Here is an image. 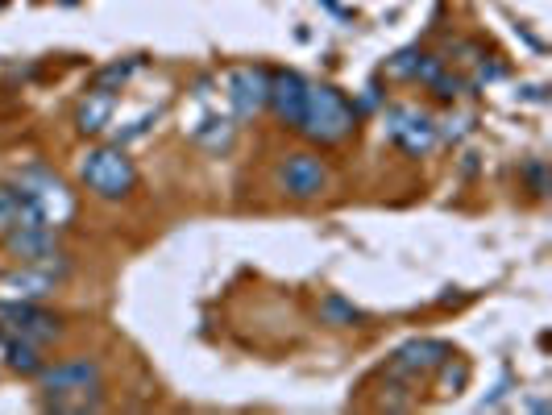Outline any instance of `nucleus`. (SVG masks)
I'll use <instances>...</instances> for the list:
<instances>
[{"label": "nucleus", "instance_id": "nucleus-1", "mask_svg": "<svg viewBox=\"0 0 552 415\" xmlns=\"http://www.w3.org/2000/svg\"><path fill=\"white\" fill-rule=\"evenodd\" d=\"M353 121H357L353 108L337 88L308 83V104H303V121H299V133L308 137V142L333 146V142H341V137L353 133Z\"/></svg>", "mask_w": 552, "mask_h": 415}, {"label": "nucleus", "instance_id": "nucleus-2", "mask_svg": "<svg viewBox=\"0 0 552 415\" xmlns=\"http://www.w3.org/2000/svg\"><path fill=\"white\" fill-rule=\"evenodd\" d=\"M17 196L25 204H34L42 212V220H46V225H54V229H63L67 220L75 216L71 187L59 175H54V171H46V166H30V171L17 175Z\"/></svg>", "mask_w": 552, "mask_h": 415}, {"label": "nucleus", "instance_id": "nucleus-3", "mask_svg": "<svg viewBox=\"0 0 552 415\" xmlns=\"http://www.w3.org/2000/svg\"><path fill=\"white\" fill-rule=\"evenodd\" d=\"M79 179H84L88 191H96L100 200H125L137 183V171L121 150H92L79 162Z\"/></svg>", "mask_w": 552, "mask_h": 415}, {"label": "nucleus", "instance_id": "nucleus-4", "mask_svg": "<svg viewBox=\"0 0 552 415\" xmlns=\"http://www.w3.org/2000/svg\"><path fill=\"white\" fill-rule=\"evenodd\" d=\"M38 382H42V391L50 399H59V395H88V391H100L104 370H100V362H92V357H71V362H63V366H42Z\"/></svg>", "mask_w": 552, "mask_h": 415}, {"label": "nucleus", "instance_id": "nucleus-5", "mask_svg": "<svg viewBox=\"0 0 552 415\" xmlns=\"http://www.w3.org/2000/svg\"><path fill=\"white\" fill-rule=\"evenodd\" d=\"M0 328L9 332V337H25V341H54L59 337V320L38 312L30 299H9L0 303Z\"/></svg>", "mask_w": 552, "mask_h": 415}, {"label": "nucleus", "instance_id": "nucleus-6", "mask_svg": "<svg viewBox=\"0 0 552 415\" xmlns=\"http://www.w3.org/2000/svg\"><path fill=\"white\" fill-rule=\"evenodd\" d=\"M59 258H63V254H59ZM63 274H67V258H63L59 266H54V258H46V262H30L25 270L9 274V279L0 283V287H5L9 299H30V303H34V299H42V295H50L54 287H59Z\"/></svg>", "mask_w": 552, "mask_h": 415}, {"label": "nucleus", "instance_id": "nucleus-7", "mask_svg": "<svg viewBox=\"0 0 552 415\" xmlns=\"http://www.w3.org/2000/svg\"><path fill=\"white\" fill-rule=\"evenodd\" d=\"M9 254L21 262H46V258H59V229L46 225V220H34V225H17L5 233Z\"/></svg>", "mask_w": 552, "mask_h": 415}, {"label": "nucleus", "instance_id": "nucleus-8", "mask_svg": "<svg viewBox=\"0 0 552 415\" xmlns=\"http://www.w3.org/2000/svg\"><path fill=\"white\" fill-rule=\"evenodd\" d=\"M279 183H283L287 196L312 200V196H320V191L328 187V166L320 158H312V154H291L283 162V171H279Z\"/></svg>", "mask_w": 552, "mask_h": 415}, {"label": "nucleus", "instance_id": "nucleus-9", "mask_svg": "<svg viewBox=\"0 0 552 415\" xmlns=\"http://www.w3.org/2000/svg\"><path fill=\"white\" fill-rule=\"evenodd\" d=\"M266 104L279 113V121H287L291 129H299L303 121V104H308V79H299L295 71H279L270 75V96Z\"/></svg>", "mask_w": 552, "mask_h": 415}, {"label": "nucleus", "instance_id": "nucleus-10", "mask_svg": "<svg viewBox=\"0 0 552 415\" xmlns=\"http://www.w3.org/2000/svg\"><path fill=\"white\" fill-rule=\"evenodd\" d=\"M386 133L407 150V154H428L436 142V129L424 113H411V108H391L386 113Z\"/></svg>", "mask_w": 552, "mask_h": 415}, {"label": "nucleus", "instance_id": "nucleus-11", "mask_svg": "<svg viewBox=\"0 0 552 415\" xmlns=\"http://www.w3.org/2000/svg\"><path fill=\"white\" fill-rule=\"evenodd\" d=\"M229 96H233L241 117H254L258 108L266 104V96H270V75L262 67H237L229 75Z\"/></svg>", "mask_w": 552, "mask_h": 415}, {"label": "nucleus", "instance_id": "nucleus-12", "mask_svg": "<svg viewBox=\"0 0 552 415\" xmlns=\"http://www.w3.org/2000/svg\"><path fill=\"white\" fill-rule=\"evenodd\" d=\"M449 357H453L449 345H440V341H411L407 349H399L391 374H424V370L445 366Z\"/></svg>", "mask_w": 552, "mask_h": 415}, {"label": "nucleus", "instance_id": "nucleus-13", "mask_svg": "<svg viewBox=\"0 0 552 415\" xmlns=\"http://www.w3.org/2000/svg\"><path fill=\"white\" fill-rule=\"evenodd\" d=\"M5 357L17 374H38L46 362H42V345L38 341H25V337H9L5 341Z\"/></svg>", "mask_w": 552, "mask_h": 415}, {"label": "nucleus", "instance_id": "nucleus-14", "mask_svg": "<svg viewBox=\"0 0 552 415\" xmlns=\"http://www.w3.org/2000/svg\"><path fill=\"white\" fill-rule=\"evenodd\" d=\"M108 113H113V96H108V92H96V96H88V104L79 108V129H84V133H96V129H104Z\"/></svg>", "mask_w": 552, "mask_h": 415}, {"label": "nucleus", "instance_id": "nucleus-15", "mask_svg": "<svg viewBox=\"0 0 552 415\" xmlns=\"http://www.w3.org/2000/svg\"><path fill=\"white\" fill-rule=\"evenodd\" d=\"M17 212H21L17 187H0V237H5V233L17 225Z\"/></svg>", "mask_w": 552, "mask_h": 415}, {"label": "nucleus", "instance_id": "nucleus-16", "mask_svg": "<svg viewBox=\"0 0 552 415\" xmlns=\"http://www.w3.org/2000/svg\"><path fill=\"white\" fill-rule=\"evenodd\" d=\"M320 316L324 320H333V324H353V320H362V312H357V308H349V303L345 299H324V308H320Z\"/></svg>", "mask_w": 552, "mask_h": 415}]
</instances>
